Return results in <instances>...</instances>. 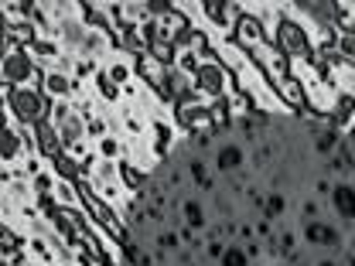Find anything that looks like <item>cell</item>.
Instances as JSON below:
<instances>
[{
    "label": "cell",
    "instance_id": "cell-27",
    "mask_svg": "<svg viewBox=\"0 0 355 266\" xmlns=\"http://www.w3.org/2000/svg\"><path fill=\"white\" fill-rule=\"evenodd\" d=\"M188 175L195 177V184H198L202 191H212V177H209V171H205V161L195 157V161L188 164Z\"/></svg>",
    "mask_w": 355,
    "mask_h": 266
},
{
    "label": "cell",
    "instance_id": "cell-21",
    "mask_svg": "<svg viewBox=\"0 0 355 266\" xmlns=\"http://www.w3.org/2000/svg\"><path fill=\"white\" fill-rule=\"evenodd\" d=\"M181 219H184V225L188 229H202L205 225V209H202V202H195V198H184L181 202Z\"/></svg>",
    "mask_w": 355,
    "mask_h": 266
},
{
    "label": "cell",
    "instance_id": "cell-23",
    "mask_svg": "<svg viewBox=\"0 0 355 266\" xmlns=\"http://www.w3.org/2000/svg\"><path fill=\"white\" fill-rule=\"evenodd\" d=\"M72 116H76L72 99H55V103H51V113H48V123H51V127H62V123H69Z\"/></svg>",
    "mask_w": 355,
    "mask_h": 266
},
{
    "label": "cell",
    "instance_id": "cell-20",
    "mask_svg": "<svg viewBox=\"0 0 355 266\" xmlns=\"http://www.w3.org/2000/svg\"><path fill=\"white\" fill-rule=\"evenodd\" d=\"M55 202H58L62 209H79V205H83V198H79L76 181H58V184H55Z\"/></svg>",
    "mask_w": 355,
    "mask_h": 266
},
{
    "label": "cell",
    "instance_id": "cell-30",
    "mask_svg": "<svg viewBox=\"0 0 355 266\" xmlns=\"http://www.w3.org/2000/svg\"><path fill=\"white\" fill-rule=\"evenodd\" d=\"M86 136H89V140H96V143H99L103 136H110V130H106V120H103V116H96V120H89Z\"/></svg>",
    "mask_w": 355,
    "mask_h": 266
},
{
    "label": "cell",
    "instance_id": "cell-31",
    "mask_svg": "<svg viewBox=\"0 0 355 266\" xmlns=\"http://www.w3.org/2000/svg\"><path fill=\"white\" fill-rule=\"evenodd\" d=\"M222 253H225V242L212 236V242H209V256H216V260H222Z\"/></svg>",
    "mask_w": 355,
    "mask_h": 266
},
{
    "label": "cell",
    "instance_id": "cell-5",
    "mask_svg": "<svg viewBox=\"0 0 355 266\" xmlns=\"http://www.w3.org/2000/svg\"><path fill=\"white\" fill-rule=\"evenodd\" d=\"M212 48H216V58H219V65L225 72H243L246 65H250V51L246 48H239V44L232 42V38H212Z\"/></svg>",
    "mask_w": 355,
    "mask_h": 266
},
{
    "label": "cell",
    "instance_id": "cell-24",
    "mask_svg": "<svg viewBox=\"0 0 355 266\" xmlns=\"http://www.w3.org/2000/svg\"><path fill=\"white\" fill-rule=\"evenodd\" d=\"M175 69H178V72H184V76H198V69H202V58H198L191 48H178Z\"/></svg>",
    "mask_w": 355,
    "mask_h": 266
},
{
    "label": "cell",
    "instance_id": "cell-32",
    "mask_svg": "<svg viewBox=\"0 0 355 266\" xmlns=\"http://www.w3.org/2000/svg\"><path fill=\"white\" fill-rule=\"evenodd\" d=\"M304 219L318 222V202H308V205H304Z\"/></svg>",
    "mask_w": 355,
    "mask_h": 266
},
{
    "label": "cell",
    "instance_id": "cell-22",
    "mask_svg": "<svg viewBox=\"0 0 355 266\" xmlns=\"http://www.w3.org/2000/svg\"><path fill=\"white\" fill-rule=\"evenodd\" d=\"M96 154L103 157V161H123V140L120 136H103L99 143H96Z\"/></svg>",
    "mask_w": 355,
    "mask_h": 266
},
{
    "label": "cell",
    "instance_id": "cell-15",
    "mask_svg": "<svg viewBox=\"0 0 355 266\" xmlns=\"http://www.w3.org/2000/svg\"><path fill=\"white\" fill-rule=\"evenodd\" d=\"M106 76L116 82V86H130L133 79H137V72H133V58H127V55H116V58H106Z\"/></svg>",
    "mask_w": 355,
    "mask_h": 266
},
{
    "label": "cell",
    "instance_id": "cell-26",
    "mask_svg": "<svg viewBox=\"0 0 355 266\" xmlns=\"http://www.w3.org/2000/svg\"><path fill=\"white\" fill-rule=\"evenodd\" d=\"M219 266H253V260H250V253L243 246H225Z\"/></svg>",
    "mask_w": 355,
    "mask_h": 266
},
{
    "label": "cell",
    "instance_id": "cell-8",
    "mask_svg": "<svg viewBox=\"0 0 355 266\" xmlns=\"http://www.w3.org/2000/svg\"><path fill=\"white\" fill-rule=\"evenodd\" d=\"M232 42L239 44V48H246V51H253V48L266 44L260 21H257L253 14H243V17H239V24H236V31H232Z\"/></svg>",
    "mask_w": 355,
    "mask_h": 266
},
{
    "label": "cell",
    "instance_id": "cell-16",
    "mask_svg": "<svg viewBox=\"0 0 355 266\" xmlns=\"http://www.w3.org/2000/svg\"><path fill=\"white\" fill-rule=\"evenodd\" d=\"M150 181H154V175H147V171L133 168L130 161H120V184H123L130 195H137V191H147V188H150Z\"/></svg>",
    "mask_w": 355,
    "mask_h": 266
},
{
    "label": "cell",
    "instance_id": "cell-29",
    "mask_svg": "<svg viewBox=\"0 0 355 266\" xmlns=\"http://www.w3.org/2000/svg\"><path fill=\"white\" fill-rule=\"evenodd\" d=\"M31 184H35V191H38V195H55V184H58V177H51L48 171H42L38 177H31Z\"/></svg>",
    "mask_w": 355,
    "mask_h": 266
},
{
    "label": "cell",
    "instance_id": "cell-4",
    "mask_svg": "<svg viewBox=\"0 0 355 266\" xmlns=\"http://www.w3.org/2000/svg\"><path fill=\"white\" fill-rule=\"evenodd\" d=\"M195 89L205 92L209 99H225L232 92V72H225L219 62H205L195 76Z\"/></svg>",
    "mask_w": 355,
    "mask_h": 266
},
{
    "label": "cell",
    "instance_id": "cell-3",
    "mask_svg": "<svg viewBox=\"0 0 355 266\" xmlns=\"http://www.w3.org/2000/svg\"><path fill=\"white\" fill-rule=\"evenodd\" d=\"M35 72H38V62L31 58L28 48H21V51H7V55H3V65H0V79H3V82L24 89L31 79H35Z\"/></svg>",
    "mask_w": 355,
    "mask_h": 266
},
{
    "label": "cell",
    "instance_id": "cell-1",
    "mask_svg": "<svg viewBox=\"0 0 355 266\" xmlns=\"http://www.w3.org/2000/svg\"><path fill=\"white\" fill-rule=\"evenodd\" d=\"M7 113H14L24 127H38L48 120V113H51V99L44 96L42 89H17V96H14V103L7 106Z\"/></svg>",
    "mask_w": 355,
    "mask_h": 266
},
{
    "label": "cell",
    "instance_id": "cell-17",
    "mask_svg": "<svg viewBox=\"0 0 355 266\" xmlns=\"http://www.w3.org/2000/svg\"><path fill=\"white\" fill-rule=\"evenodd\" d=\"M86 127H89V120L83 116V113H76L69 123H62L58 127V136H62V147L65 150H72V147H79L83 140H86Z\"/></svg>",
    "mask_w": 355,
    "mask_h": 266
},
{
    "label": "cell",
    "instance_id": "cell-18",
    "mask_svg": "<svg viewBox=\"0 0 355 266\" xmlns=\"http://www.w3.org/2000/svg\"><path fill=\"white\" fill-rule=\"evenodd\" d=\"M51 171H55L58 181H79V177L86 175V171H83V161H79V157H72L69 150H65V154H58V157L51 161Z\"/></svg>",
    "mask_w": 355,
    "mask_h": 266
},
{
    "label": "cell",
    "instance_id": "cell-2",
    "mask_svg": "<svg viewBox=\"0 0 355 266\" xmlns=\"http://www.w3.org/2000/svg\"><path fill=\"white\" fill-rule=\"evenodd\" d=\"M273 48H280L287 58H311L314 44H311V28H304L301 21L284 17V24L277 28V42Z\"/></svg>",
    "mask_w": 355,
    "mask_h": 266
},
{
    "label": "cell",
    "instance_id": "cell-25",
    "mask_svg": "<svg viewBox=\"0 0 355 266\" xmlns=\"http://www.w3.org/2000/svg\"><path fill=\"white\" fill-rule=\"evenodd\" d=\"M103 65L96 62V58H89V55H79L76 58V72H72V79H79V82H86V79H96V72H99Z\"/></svg>",
    "mask_w": 355,
    "mask_h": 266
},
{
    "label": "cell",
    "instance_id": "cell-10",
    "mask_svg": "<svg viewBox=\"0 0 355 266\" xmlns=\"http://www.w3.org/2000/svg\"><path fill=\"white\" fill-rule=\"evenodd\" d=\"M42 92L55 103V99H72V92H76V79L72 76H65V72H44V82H42Z\"/></svg>",
    "mask_w": 355,
    "mask_h": 266
},
{
    "label": "cell",
    "instance_id": "cell-13",
    "mask_svg": "<svg viewBox=\"0 0 355 266\" xmlns=\"http://www.w3.org/2000/svg\"><path fill=\"white\" fill-rule=\"evenodd\" d=\"M116 44H113V35L110 31H103V28H89L86 31V42H83V55H89V58H103V55H110Z\"/></svg>",
    "mask_w": 355,
    "mask_h": 266
},
{
    "label": "cell",
    "instance_id": "cell-28",
    "mask_svg": "<svg viewBox=\"0 0 355 266\" xmlns=\"http://www.w3.org/2000/svg\"><path fill=\"white\" fill-rule=\"evenodd\" d=\"M284 209H287V202H284V195H270L263 202V219L266 222H273V219H280L284 215Z\"/></svg>",
    "mask_w": 355,
    "mask_h": 266
},
{
    "label": "cell",
    "instance_id": "cell-14",
    "mask_svg": "<svg viewBox=\"0 0 355 266\" xmlns=\"http://www.w3.org/2000/svg\"><path fill=\"white\" fill-rule=\"evenodd\" d=\"M304 239L311 246H342V232L328 222H308L304 225Z\"/></svg>",
    "mask_w": 355,
    "mask_h": 266
},
{
    "label": "cell",
    "instance_id": "cell-6",
    "mask_svg": "<svg viewBox=\"0 0 355 266\" xmlns=\"http://www.w3.org/2000/svg\"><path fill=\"white\" fill-rule=\"evenodd\" d=\"M133 72H137V79L150 89V92H161V89H164V79H168V65H164V62H157L150 51H147V55H140V58L133 62Z\"/></svg>",
    "mask_w": 355,
    "mask_h": 266
},
{
    "label": "cell",
    "instance_id": "cell-9",
    "mask_svg": "<svg viewBox=\"0 0 355 266\" xmlns=\"http://www.w3.org/2000/svg\"><path fill=\"white\" fill-rule=\"evenodd\" d=\"M35 136H38V157H44L48 164H51L58 154H65V147H62V136H58V127H51L48 120L35 127Z\"/></svg>",
    "mask_w": 355,
    "mask_h": 266
},
{
    "label": "cell",
    "instance_id": "cell-12",
    "mask_svg": "<svg viewBox=\"0 0 355 266\" xmlns=\"http://www.w3.org/2000/svg\"><path fill=\"white\" fill-rule=\"evenodd\" d=\"M331 205H335V212H338L342 222H355V188L349 181L331 188Z\"/></svg>",
    "mask_w": 355,
    "mask_h": 266
},
{
    "label": "cell",
    "instance_id": "cell-7",
    "mask_svg": "<svg viewBox=\"0 0 355 266\" xmlns=\"http://www.w3.org/2000/svg\"><path fill=\"white\" fill-rule=\"evenodd\" d=\"M338 89H335V82H318V86L308 89V113H314V116H331V109H335V103H338Z\"/></svg>",
    "mask_w": 355,
    "mask_h": 266
},
{
    "label": "cell",
    "instance_id": "cell-11",
    "mask_svg": "<svg viewBox=\"0 0 355 266\" xmlns=\"http://www.w3.org/2000/svg\"><path fill=\"white\" fill-rule=\"evenodd\" d=\"M212 164H216V171H225V175L243 171V164H246V150H243L239 143H222L219 150H216V157H212Z\"/></svg>",
    "mask_w": 355,
    "mask_h": 266
},
{
    "label": "cell",
    "instance_id": "cell-33",
    "mask_svg": "<svg viewBox=\"0 0 355 266\" xmlns=\"http://www.w3.org/2000/svg\"><path fill=\"white\" fill-rule=\"evenodd\" d=\"M345 143H349V147H352V150H355V123H352V127H349V130H345Z\"/></svg>",
    "mask_w": 355,
    "mask_h": 266
},
{
    "label": "cell",
    "instance_id": "cell-34",
    "mask_svg": "<svg viewBox=\"0 0 355 266\" xmlns=\"http://www.w3.org/2000/svg\"><path fill=\"white\" fill-rule=\"evenodd\" d=\"M314 266H338V263H335V260H318Z\"/></svg>",
    "mask_w": 355,
    "mask_h": 266
},
{
    "label": "cell",
    "instance_id": "cell-35",
    "mask_svg": "<svg viewBox=\"0 0 355 266\" xmlns=\"http://www.w3.org/2000/svg\"><path fill=\"white\" fill-rule=\"evenodd\" d=\"M58 266H76V263H58Z\"/></svg>",
    "mask_w": 355,
    "mask_h": 266
},
{
    "label": "cell",
    "instance_id": "cell-19",
    "mask_svg": "<svg viewBox=\"0 0 355 266\" xmlns=\"http://www.w3.org/2000/svg\"><path fill=\"white\" fill-rule=\"evenodd\" d=\"M92 86H96V92H99V99H103V103H123V89L106 76V69H99V72H96Z\"/></svg>",
    "mask_w": 355,
    "mask_h": 266
}]
</instances>
